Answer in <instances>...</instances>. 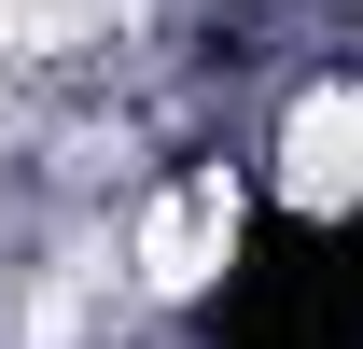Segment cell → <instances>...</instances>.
Segmentation results:
<instances>
[{"label": "cell", "instance_id": "1", "mask_svg": "<svg viewBox=\"0 0 363 349\" xmlns=\"http://www.w3.org/2000/svg\"><path fill=\"white\" fill-rule=\"evenodd\" d=\"M210 349H363V210H252L238 265L196 294Z\"/></svg>", "mask_w": 363, "mask_h": 349}]
</instances>
